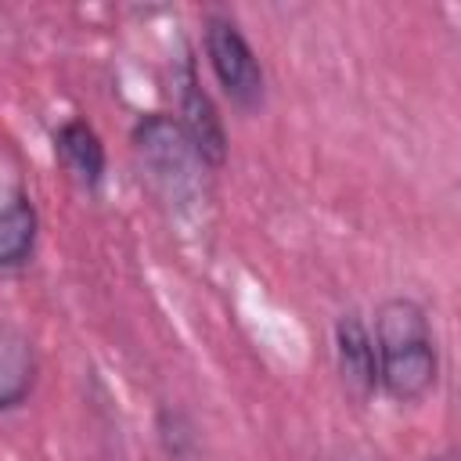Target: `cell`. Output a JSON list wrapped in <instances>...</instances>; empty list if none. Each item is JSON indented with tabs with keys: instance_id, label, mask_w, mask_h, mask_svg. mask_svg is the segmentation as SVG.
Here are the masks:
<instances>
[{
	"instance_id": "1",
	"label": "cell",
	"mask_w": 461,
	"mask_h": 461,
	"mask_svg": "<svg viewBox=\"0 0 461 461\" xmlns=\"http://www.w3.org/2000/svg\"><path fill=\"white\" fill-rule=\"evenodd\" d=\"M375 360L378 382L393 400H421L436 385V346L425 310L411 299L382 303L375 317Z\"/></svg>"
},
{
	"instance_id": "8",
	"label": "cell",
	"mask_w": 461,
	"mask_h": 461,
	"mask_svg": "<svg viewBox=\"0 0 461 461\" xmlns=\"http://www.w3.org/2000/svg\"><path fill=\"white\" fill-rule=\"evenodd\" d=\"M54 148H58L61 162L72 169V176H76L79 184L97 187V180H101V173H104V148H101V137H97L86 122H79V119L65 122V126L54 133Z\"/></svg>"
},
{
	"instance_id": "4",
	"label": "cell",
	"mask_w": 461,
	"mask_h": 461,
	"mask_svg": "<svg viewBox=\"0 0 461 461\" xmlns=\"http://www.w3.org/2000/svg\"><path fill=\"white\" fill-rule=\"evenodd\" d=\"M180 130L184 137L191 140L194 155L209 166H220L223 155H227V140H223V126H220V115L209 101V94L202 90L198 76H194V65L187 61L184 65V86H180Z\"/></svg>"
},
{
	"instance_id": "6",
	"label": "cell",
	"mask_w": 461,
	"mask_h": 461,
	"mask_svg": "<svg viewBox=\"0 0 461 461\" xmlns=\"http://www.w3.org/2000/svg\"><path fill=\"white\" fill-rule=\"evenodd\" d=\"M36 241V209L18 187H0V267L29 259Z\"/></svg>"
},
{
	"instance_id": "3",
	"label": "cell",
	"mask_w": 461,
	"mask_h": 461,
	"mask_svg": "<svg viewBox=\"0 0 461 461\" xmlns=\"http://www.w3.org/2000/svg\"><path fill=\"white\" fill-rule=\"evenodd\" d=\"M133 144L140 151V158L148 162V169L169 187V191H184L194 184V166L202 162L191 148V140L184 137L180 122H173L169 115H148L137 122L133 130Z\"/></svg>"
},
{
	"instance_id": "10",
	"label": "cell",
	"mask_w": 461,
	"mask_h": 461,
	"mask_svg": "<svg viewBox=\"0 0 461 461\" xmlns=\"http://www.w3.org/2000/svg\"><path fill=\"white\" fill-rule=\"evenodd\" d=\"M432 461H457V457H454V450H447V454H439V457H432Z\"/></svg>"
},
{
	"instance_id": "2",
	"label": "cell",
	"mask_w": 461,
	"mask_h": 461,
	"mask_svg": "<svg viewBox=\"0 0 461 461\" xmlns=\"http://www.w3.org/2000/svg\"><path fill=\"white\" fill-rule=\"evenodd\" d=\"M205 54H209V65H212L220 86L227 90V97L238 108L263 104V68L252 54L249 40L241 36V29L230 18L212 14L205 22Z\"/></svg>"
},
{
	"instance_id": "7",
	"label": "cell",
	"mask_w": 461,
	"mask_h": 461,
	"mask_svg": "<svg viewBox=\"0 0 461 461\" xmlns=\"http://www.w3.org/2000/svg\"><path fill=\"white\" fill-rule=\"evenodd\" d=\"M36 382V353L32 342L14 331L0 328V411L18 407Z\"/></svg>"
},
{
	"instance_id": "5",
	"label": "cell",
	"mask_w": 461,
	"mask_h": 461,
	"mask_svg": "<svg viewBox=\"0 0 461 461\" xmlns=\"http://www.w3.org/2000/svg\"><path fill=\"white\" fill-rule=\"evenodd\" d=\"M335 349H339V371L342 382L357 396H371L378 385V360H375V342L357 313H346L335 324Z\"/></svg>"
},
{
	"instance_id": "9",
	"label": "cell",
	"mask_w": 461,
	"mask_h": 461,
	"mask_svg": "<svg viewBox=\"0 0 461 461\" xmlns=\"http://www.w3.org/2000/svg\"><path fill=\"white\" fill-rule=\"evenodd\" d=\"M324 461H378V457H375V454H367V450H353V447H346V450L328 454Z\"/></svg>"
}]
</instances>
